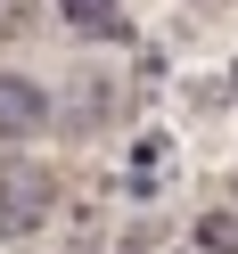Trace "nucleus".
I'll list each match as a JSON object with an SVG mask.
<instances>
[{"mask_svg": "<svg viewBox=\"0 0 238 254\" xmlns=\"http://www.w3.org/2000/svg\"><path fill=\"white\" fill-rule=\"evenodd\" d=\"M58 213V172L33 156H0V238H33Z\"/></svg>", "mask_w": 238, "mask_h": 254, "instance_id": "obj_1", "label": "nucleus"}, {"mask_svg": "<svg viewBox=\"0 0 238 254\" xmlns=\"http://www.w3.org/2000/svg\"><path fill=\"white\" fill-rule=\"evenodd\" d=\"M99 115H107V82H90V74H82V82L66 90V115H58V123H66V131H90Z\"/></svg>", "mask_w": 238, "mask_h": 254, "instance_id": "obj_4", "label": "nucleus"}, {"mask_svg": "<svg viewBox=\"0 0 238 254\" xmlns=\"http://www.w3.org/2000/svg\"><path fill=\"white\" fill-rule=\"evenodd\" d=\"M58 8H66L74 33H107V41L123 33V0H58Z\"/></svg>", "mask_w": 238, "mask_h": 254, "instance_id": "obj_3", "label": "nucleus"}, {"mask_svg": "<svg viewBox=\"0 0 238 254\" xmlns=\"http://www.w3.org/2000/svg\"><path fill=\"white\" fill-rule=\"evenodd\" d=\"M50 115H58V99L33 82V74H0V139H33V131H50Z\"/></svg>", "mask_w": 238, "mask_h": 254, "instance_id": "obj_2", "label": "nucleus"}, {"mask_svg": "<svg viewBox=\"0 0 238 254\" xmlns=\"http://www.w3.org/2000/svg\"><path fill=\"white\" fill-rule=\"evenodd\" d=\"M197 254H238V213H205L197 221Z\"/></svg>", "mask_w": 238, "mask_h": 254, "instance_id": "obj_5", "label": "nucleus"}]
</instances>
